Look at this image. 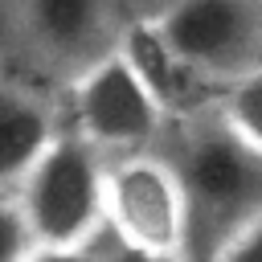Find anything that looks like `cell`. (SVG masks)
<instances>
[{
  "mask_svg": "<svg viewBox=\"0 0 262 262\" xmlns=\"http://www.w3.org/2000/svg\"><path fill=\"white\" fill-rule=\"evenodd\" d=\"M151 16L217 86L262 66V0H164Z\"/></svg>",
  "mask_w": 262,
  "mask_h": 262,
  "instance_id": "obj_5",
  "label": "cell"
},
{
  "mask_svg": "<svg viewBox=\"0 0 262 262\" xmlns=\"http://www.w3.org/2000/svg\"><path fill=\"white\" fill-rule=\"evenodd\" d=\"M57 119L25 86L0 82V192H16L29 168L41 160V151L57 135Z\"/></svg>",
  "mask_w": 262,
  "mask_h": 262,
  "instance_id": "obj_8",
  "label": "cell"
},
{
  "mask_svg": "<svg viewBox=\"0 0 262 262\" xmlns=\"http://www.w3.org/2000/svg\"><path fill=\"white\" fill-rule=\"evenodd\" d=\"M106 233L127 246L188 254V196L172 156H106Z\"/></svg>",
  "mask_w": 262,
  "mask_h": 262,
  "instance_id": "obj_4",
  "label": "cell"
},
{
  "mask_svg": "<svg viewBox=\"0 0 262 262\" xmlns=\"http://www.w3.org/2000/svg\"><path fill=\"white\" fill-rule=\"evenodd\" d=\"M209 262H262V217H254L246 229H237Z\"/></svg>",
  "mask_w": 262,
  "mask_h": 262,
  "instance_id": "obj_12",
  "label": "cell"
},
{
  "mask_svg": "<svg viewBox=\"0 0 262 262\" xmlns=\"http://www.w3.org/2000/svg\"><path fill=\"white\" fill-rule=\"evenodd\" d=\"M16 20L45 57L78 70L115 49L119 33L111 20V0H16Z\"/></svg>",
  "mask_w": 262,
  "mask_h": 262,
  "instance_id": "obj_7",
  "label": "cell"
},
{
  "mask_svg": "<svg viewBox=\"0 0 262 262\" xmlns=\"http://www.w3.org/2000/svg\"><path fill=\"white\" fill-rule=\"evenodd\" d=\"M98 254L102 262H192L188 254H164V250H143V246H127L115 233L98 237Z\"/></svg>",
  "mask_w": 262,
  "mask_h": 262,
  "instance_id": "obj_11",
  "label": "cell"
},
{
  "mask_svg": "<svg viewBox=\"0 0 262 262\" xmlns=\"http://www.w3.org/2000/svg\"><path fill=\"white\" fill-rule=\"evenodd\" d=\"M37 246H90L106 233V156L74 127L57 131L16 188Z\"/></svg>",
  "mask_w": 262,
  "mask_h": 262,
  "instance_id": "obj_2",
  "label": "cell"
},
{
  "mask_svg": "<svg viewBox=\"0 0 262 262\" xmlns=\"http://www.w3.org/2000/svg\"><path fill=\"white\" fill-rule=\"evenodd\" d=\"M8 12L16 16V0H0V25H4V16H8Z\"/></svg>",
  "mask_w": 262,
  "mask_h": 262,
  "instance_id": "obj_14",
  "label": "cell"
},
{
  "mask_svg": "<svg viewBox=\"0 0 262 262\" xmlns=\"http://www.w3.org/2000/svg\"><path fill=\"white\" fill-rule=\"evenodd\" d=\"M168 111L135 74V66L106 49L74 74L70 86V127L90 139L102 156L147 151L168 127Z\"/></svg>",
  "mask_w": 262,
  "mask_h": 262,
  "instance_id": "obj_3",
  "label": "cell"
},
{
  "mask_svg": "<svg viewBox=\"0 0 262 262\" xmlns=\"http://www.w3.org/2000/svg\"><path fill=\"white\" fill-rule=\"evenodd\" d=\"M25 262H102L98 242L90 246H37Z\"/></svg>",
  "mask_w": 262,
  "mask_h": 262,
  "instance_id": "obj_13",
  "label": "cell"
},
{
  "mask_svg": "<svg viewBox=\"0 0 262 262\" xmlns=\"http://www.w3.org/2000/svg\"><path fill=\"white\" fill-rule=\"evenodd\" d=\"M33 250H37V237L29 229V217L16 192H0V262H25Z\"/></svg>",
  "mask_w": 262,
  "mask_h": 262,
  "instance_id": "obj_10",
  "label": "cell"
},
{
  "mask_svg": "<svg viewBox=\"0 0 262 262\" xmlns=\"http://www.w3.org/2000/svg\"><path fill=\"white\" fill-rule=\"evenodd\" d=\"M115 49L135 66V74L147 82V90L160 98V106L168 111V119H188L201 115L209 106H217L221 86L213 78H205L164 33V25L151 12H135L119 25L115 33Z\"/></svg>",
  "mask_w": 262,
  "mask_h": 262,
  "instance_id": "obj_6",
  "label": "cell"
},
{
  "mask_svg": "<svg viewBox=\"0 0 262 262\" xmlns=\"http://www.w3.org/2000/svg\"><path fill=\"white\" fill-rule=\"evenodd\" d=\"M217 115L254 147L262 151V66L229 78L217 94Z\"/></svg>",
  "mask_w": 262,
  "mask_h": 262,
  "instance_id": "obj_9",
  "label": "cell"
},
{
  "mask_svg": "<svg viewBox=\"0 0 262 262\" xmlns=\"http://www.w3.org/2000/svg\"><path fill=\"white\" fill-rule=\"evenodd\" d=\"M184 123L172 164L188 196V258L209 262L237 229L262 217V151H254L217 106Z\"/></svg>",
  "mask_w": 262,
  "mask_h": 262,
  "instance_id": "obj_1",
  "label": "cell"
}]
</instances>
